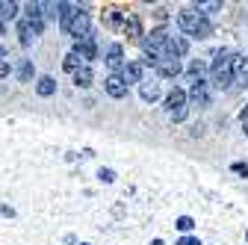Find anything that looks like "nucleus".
I'll return each instance as SVG.
<instances>
[{
    "mask_svg": "<svg viewBox=\"0 0 248 245\" xmlns=\"http://www.w3.org/2000/svg\"><path fill=\"white\" fill-rule=\"evenodd\" d=\"M177 27H180V33L183 36H192V39H210L213 36V24L201 15H195L192 9H186L177 15Z\"/></svg>",
    "mask_w": 248,
    "mask_h": 245,
    "instance_id": "f03ea898",
    "label": "nucleus"
},
{
    "mask_svg": "<svg viewBox=\"0 0 248 245\" xmlns=\"http://www.w3.org/2000/svg\"><path fill=\"white\" fill-rule=\"evenodd\" d=\"M242 127H245V136H248V124H242Z\"/></svg>",
    "mask_w": 248,
    "mask_h": 245,
    "instance_id": "7c9ffc66",
    "label": "nucleus"
},
{
    "mask_svg": "<svg viewBox=\"0 0 248 245\" xmlns=\"http://www.w3.org/2000/svg\"><path fill=\"white\" fill-rule=\"evenodd\" d=\"M166 112L171 121H183L186 112H189V104H186V92L183 89H171L166 98Z\"/></svg>",
    "mask_w": 248,
    "mask_h": 245,
    "instance_id": "20e7f679",
    "label": "nucleus"
},
{
    "mask_svg": "<svg viewBox=\"0 0 248 245\" xmlns=\"http://www.w3.org/2000/svg\"><path fill=\"white\" fill-rule=\"evenodd\" d=\"M92 80H95V74H92V68H89V65H80V68L74 71V83H77L80 89H89V86H92Z\"/></svg>",
    "mask_w": 248,
    "mask_h": 245,
    "instance_id": "dca6fc26",
    "label": "nucleus"
},
{
    "mask_svg": "<svg viewBox=\"0 0 248 245\" xmlns=\"http://www.w3.org/2000/svg\"><path fill=\"white\" fill-rule=\"evenodd\" d=\"M80 12L77 3H59V27H62V33H65V27L71 24V18Z\"/></svg>",
    "mask_w": 248,
    "mask_h": 245,
    "instance_id": "ddd939ff",
    "label": "nucleus"
},
{
    "mask_svg": "<svg viewBox=\"0 0 248 245\" xmlns=\"http://www.w3.org/2000/svg\"><path fill=\"white\" fill-rule=\"evenodd\" d=\"M233 171H236V174H248V166H242V163H236V166H233Z\"/></svg>",
    "mask_w": 248,
    "mask_h": 245,
    "instance_id": "cd10ccee",
    "label": "nucleus"
},
{
    "mask_svg": "<svg viewBox=\"0 0 248 245\" xmlns=\"http://www.w3.org/2000/svg\"><path fill=\"white\" fill-rule=\"evenodd\" d=\"M142 71H145L142 62H124L121 71H118V77H121L124 86H130V83H142Z\"/></svg>",
    "mask_w": 248,
    "mask_h": 245,
    "instance_id": "1a4fd4ad",
    "label": "nucleus"
},
{
    "mask_svg": "<svg viewBox=\"0 0 248 245\" xmlns=\"http://www.w3.org/2000/svg\"><path fill=\"white\" fill-rule=\"evenodd\" d=\"M36 92L42 98H50L53 92H56V80L53 77H39V83H36Z\"/></svg>",
    "mask_w": 248,
    "mask_h": 245,
    "instance_id": "a211bd4d",
    "label": "nucleus"
},
{
    "mask_svg": "<svg viewBox=\"0 0 248 245\" xmlns=\"http://www.w3.org/2000/svg\"><path fill=\"white\" fill-rule=\"evenodd\" d=\"M210 98H213V92H210L207 80L192 83V89L186 92V104H192V107H210Z\"/></svg>",
    "mask_w": 248,
    "mask_h": 245,
    "instance_id": "6e6552de",
    "label": "nucleus"
},
{
    "mask_svg": "<svg viewBox=\"0 0 248 245\" xmlns=\"http://www.w3.org/2000/svg\"><path fill=\"white\" fill-rule=\"evenodd\" d=\"M242 124H248V107H245V112H242Z\"/></svg>",
    "mask_w": 248,
    "mask_h": 245,
    "instance_id": "c85d7f7f",
    "label": "nucleus"
},
{
    "mask_svg": "<svg viewBox=\"0 0 248 245\" xmlns=\"http://www.w3.org/2000/svg\"><path fill=\"white\" fill-rule=\"evenodd\" d=\"M245 65V56L239 53H219V59L210 65V86L216 89H231V83H236V74Z\"/></svg>",
    "mask_w": 248,
    "mask_h": 245,
    "instance_id": "f257e3e1",
    "label": "nucleus"
},
{
    "mask_svg": "<svg viewBox=\"0 0 248 245\" xmlns=\"http://www.w3.org/2000/svg\"><path fill=\"white\" fill-rule=\"evenodd\" d=\"M104 89H107V95H109V98H127V86L121 83L118 74H109V77L104 80Z\"/></svg>",
    "mask_w": 248,
    "mask_h": 245,
    "instance_id": "f8f14e48",
    "label": "nucleus"
},
{
    "mask_svg": "<svg viewBox=\"0 0 248 245\" xmlns=\"http://www.w3.org/2000/svg\"><path fill=\"white\" fill-rule=\"evenodd\" d=\"M192 228H195V222H192L189 216H180V219H177V230H192Z\"/></svg>",
    "mask_w": 248,
    "mask_h": 245,
    "instance_id": "5701e85b",
    "label": "nucleus"
},
{
    "mask_svg": "<svg viewBox=\"0 0 248 245\" xmlns=\"http://www.w3.org/2000/svg\"><path fill=\"white\" fill-rule=\"evenodd\" d=\"M151 245H163V242H160V239H154V242H151Z\"/></svg>",
    "mask_w": 248,
    "mask_h": 245,
    "instance_id": "c756f323",
    "label": "nucleus"
},
{
    "mask_svg": "<svg viewBox=\"0 0 248 245\" xmlns=\"http://www.w3.org/2000/svg\"><path fill=\"white\" fill-rule=\"evenodd\" d=\"M42 30H45V21H30V18H21L18 21V36H21V45L30 47L39 36H42Z\"/></svg>",
    "mask_w": 248,
    "mask_h": 245,
    "instance_id": "423d86ee",
    "label": "nucleus"
},
{
    "mask_svg": "<svg viewBox=\"0 0 248 245\" xmlns=\"http://www.w3.org/2000/svg\"><path fill=\"white\" fill-rule=\"evenodd\" d=\"M0 36H3V24H0Z\"/></svg>",
    "mask_w": 248,
    "mask_h": 245,
    "instance_id": "2f4dec72",
    "label": "nucleus"
},
{
    "mask_svg": "<svg viewBox=\"0 0 248 245\" xmlns=\"http://www.w3.org/2000/svg\"><path fill=\"white\" fill-rule=\"evenodd\" d=\"M204 74H207V62H201V59H195V62L186 68V80H189V83H201Z\"/></svg>",
    "mask_w": 248,
    "mask_h": 245,
    "instance_id": "4468645a",
    "label": "nucleus"
},
{
    "mask_svg": "<svg viewBox=\"0 0 248 245\" xmlns=\"http://www.w3.org/2000/svg\"><path fill=\"white\" fill-rule=\"evenodd\" d=\"M18 77H21L24 83H30V77H33V62H30V59H24V62H21V68H18Z\"/></svg>",
    "mask_w": 248,
    "mask_h": 245,
    "instance_id": "412c9836",
    "label": "nucleus"
},
{
    "mask_svg": "<svg viewBox=\"0 0 248 245\" xmlns=\"http://www.w3.org/2000/svg\"><path fill=\"white\" fill-rule=\"evenodd\" d=\"M139 92H142V98L145 101H157L160 98V83H154V80H142V86H139Z\"/></svg>",
    "mask_w": 248,
    "mask_h": 245,
    "instance_id": "2eb2a0df",
    "label": "nucleus"
},
{
    "mask_svg": "<svg viewBox=\"0 0 248 245\" xmlns=\"http://www.w3.org/2000/svg\"><path fill=\"white\" fill-rule=\"evenodd\" d=\"M98 177H101L104 183H112V180H115V174H112L109 168H101V174H98Z\"/></svg>",
    "mask_w": 248,
    "mask_h": 245,
    "instance_id": "393cba45",
    "label": "nucleus"
},
{
    "mask_svg": "<svg viewBox=\"0 0 248 245\" xmlns=\"http://www.w3.org/2000/svg\"><path fill=\"white\" fill-rule=\"evenodd\" d=\"M104 62H107V68H109L112 74H118V71H121V65L127 62V59H124V50H121V45H109V47H107Z\"/></svg>",
    "mask_w": 248,
    "mask_h": 245,
    "instance_id": "9b49d317",
    "label": "nucleus"
},
{
    "mask_svg": "<svg viewBox=\"0 0 248 245\" xmlns=\"http://www.w3.org/2000/svg\"><path fill=\"white\" fill-rule=\"evenodd\" d=\"M169 30L166 27H160V30H151V33L145 36V50H148V56H157V53H163L166 50V45H169Z\"/></svg>",
    "mask_w": 248,
    "mask_h": 245,
    "instance_id": "0eeeda50",
    "label": "nucleus"
},
{
    "mask_svg": "<svg viewBox=\"0 0 248 245\" xmlns=\"http://www.w3.org/2000/svg\"><path fill=\"white\" fill-rule=\"evenodd\" d=\"M65 36H71V39H86V36H92V18H89V12H77L74 18H71V24L65 27Z\"/></svg>",
    "mask_w": 248,
    "mask_h": 245,
    "instance_id": "39448f33",
    "label": "nucleus"
},
{
    "mask_svg": "<svg viewBox=\"0 0 248 245\" xmlns=\"http://www.w3.org/2000/svg\"><path fill=\"white\" fill-rule=\"evenodd\" d=\"M3 77H9V62H3V59H0V80Z\"/></svg>",
    "mask_w": 248,
    "mask_h": 245,
    "instance_id": "a878e982",
    "label": "nucleus"
},
{
    "mask_svg": "<svg viewBox=\"0 0 248 245\" xmlns=\"http://www.w3.org/2000/svg\"><path fill=\"white\" fill-rule=\"evenodd\" d=\"M74 53L83 59L86 65H89V59H95V56H98V45H95V36H86V39H80V42L74 45Z\"/></svg>",
    "mask_w": 248,
    "mask_h": 245,
    "instance_id": "9d476101",
    "label": "nucleus"
},
{
    "mask_svg": "<svg viewBox=\"0 0 248 245\" xmlns=\"http://www.w3.org/2000/svg\"><path fill=\"white\" fill-rule=\"evenodd\" d=\"M80 65H86V62H83V59H80L74 50H68V53H65V59H62V68H65V71H71V74H74Z\"/></svg>",
    "mask_w": 248,
    "mask_h": 245,
    "instance_id": "aec40b11",
    "label": "nucleus"
},
{
    "mask_svg": "<svg viewBox=\"0 0 248 245\" xmlns=\"http://www.w3.org/2000/svg\"><path fill=\"white\" fill-rule=\"evenodd\" d=\"M219 9H222L219 0H210V3H192V12H195V15H201V18H207L210 12H219Z\"/></svg>",
    "mask_w": 248,
    "mask_h": 245,
    "instance_id": "6ab92c4d",
    "label": "nucleus"
},
{
    "mask_svg": "<svg viewBox=\"0 0 248 245\" xmlns=\"http://www.w3.org/2000/svg\"><path fill=\"white\" fill-rule=\"evenodd\" d=\"M142 65H151L160 77H171V80L183 74V62H180V59H174V56H169V53H157V56L145 59Z\"/></svg>",
    "mask_w": 248,
    "mask_h": 245,
    "instance_id": "7ed1b4c3",
    "label": "nucleus"
},
{
    "mask_svg": "<svg viewBox=\"0 0 248 245\" xmlns=\"http://www.w3.org/2000/svg\"><path fill=\"white\" fill-rule=\"evenodd\" d=\"M236 83H239L242 89H248V59H245V65H242V71L236 74Z\"/></svg>",
    "mask_w": 248,
    "mask_h": 245,
    "instance_id": "4be33fe9",
    "label": "nucleus"
},
{
    "mask_svg": "<svg viewBox=\"0 0 248 245\" xmlns=\"http://www.w3.org/2000/svg\"><path fill=\"white\" fill-rule=\"evenodd\" d=\"M124 27H127V30H130L133 36H142V27H139V21H136V18H130V21L124 24Z\"/></svg>",
    "mask_w": 248,
    "mask_h": 245,
    "instance_id": "b1692460",
    "label": "nucleus"
},
{
    "mask_svg": "<svg viewBox=\"0 0 248 245\" xmlns=\"http://www.w3.org/2000/svg\"><path fill=\"white\" fill-rule=\"evenodd\" d=\"M12 18H18V3H12V0H0V24L12 21Z\"/></svg>",
    "mask_w": 248,
    "mask_h": 245,
    "instance_id": "f3484780",
    "label": "nucleus"
},
{
    "mask_svg": "<svg viewBox=\"0 0 248 245\" xmlns=\"http://www.w3.org/2000/svg\"><path fill=\"white\" fill-rule=\"evenodd\" d=\"M177 245H201V242H198V239H192V236H186V239H180Z\"/></svg>",
    "mask_w": 248,
    "mask_h": 245,
    "instance_id": "bb28decb",
    "label": "nucleus"
}]
</instances>
